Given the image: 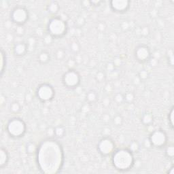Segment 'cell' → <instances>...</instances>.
<instances>
[{
	"mask_svg": "<svg viewBox=\"0 0 174 174\" xmlns=\"http://www.w3.org/2000/svg\"><path fill=\"white\" fill-rule=\"evenodd\" d=\"M21 110V106L19 102L14 101L10 105V111L13 114H18Z\"/></svg>",
	"mask_w": 174,
	"mask_h": 174,
	"instance_id": "44dd1931",
	"label": "cell"
},
{
	"mask_svg": "<svg viewBox=\"0 0 174 174\" xmlns=\"http://www.w3.org/2000/svg\"><path fill=\"white\" fill-rule=\"evenodd\" d=\"M86 23H87V20L86 19H85L84 17H83L82 16H79L76 19L75 26L76 28L80 29L85 25Z\"/></svg>",
	"mask_w": 174,
	"mask_h": 174,
	"instance_id": "d4e9b609",
	"label": "cell"
},
{
	"mask_svg": "<svg viewBox=\"0 0 174 174\" xmlns=\"http://www.w3.org/2000/svg\"><path fill=\"white\" fill-rule=\"evenodd\" d=\"M53 39L54 38L50 35L48 34V33L44 35V42L46 44H51L53 41Z\"/></svg>",
	"mask_w": 174,
	"mask_h": 174,
	"instance_id": "d590c367",
	"label": "cell"
},
{
	"mask_svg": "<svg viewBox=\"0 0 174 174\" xmlns=\"http://www.w3.org/2000/svg\"><path fill=\"white\" fill-rule=\"evenodd\" d=\"M134 57L137 61L141 63L148 62L152 58L150 48L146 45H139L134 50Z\"/></svg>",
	"mask_w": 174,
	"mask_h": 174,
	"instance_id": "30bf717a",
	"label": "cell"
},
{
	"mask_svg": "<svg viewBox=\"0 0 174 174\" xmlns=\"http://www.w3.org/2000/svg\"><path fill=\"white\" fill-rule=\"evenodd\" d=\"M76 64V61L74 59H69L68 61V65L69 67V69H74V66Z\"/></svg>",
	"mask_w": 174,
	"mask_h": 174,
	"instance_id": "60d3db41",
	"label": "cell"
},
{
	"mask_svg": "<svg viewBox=\"0 0 174 174\" xmlns=\"http://www.w3.org/2000/svg\"><path fill=\"white\" fill-rule=\"evenodd\" d=\"M47 33L54 39L61 38L68 32V22L59 16L52 18L47 24Z\"/></svg>",
	"mask_w": 174,
	"mask_h": 174,
	"instance_id": "3957f363",
	"label": "cell"
},
{
	"mask_svg": "<svg viewBox=\"0 0 174 174\" xmlns=\"http://www.w3.org/2000/svg\"><path fill=\"white\" fill-rule=\"evenodd\" d=\"M167 60V63L169 64V65L173 67V51L172 49L167 50L166 53Z\"/></svg>",
	"mask_w": 174,
	"mask_h": 174,
	"instance_id": "f1b7e54d",
	"label": "cell"
},
{
	"mask_svg": "<svg viewBox=\"0 0 174 174\" xmlns=\"http://www.w3.org/2000/svg\"><path fill=\"white\" fill-rule=\"evenodd\" d=\"M167 173L168 174H174V167L173 165H172V167H171L169 169H168V171L167 172Z\"/></svg>",
	"mask_w": 174,
	"mask_h": 174,
	"instance_id": "ee69618b",
	"label": "cell"
},
{
	"mask_svg": "<svg viewBox=\"0 0 174 174\" xmlns=\"http://www.w3.org/2000/svg\"><path fill=\"white\" fill-rule=\"evenodd\" d=\"M103 3V2L102 1H94V0H93V1H91V6H94V7H97V6H100L101 4Z\"/></svg>",
	"mask_w": 174,
	"mask_h": 174,
	"instance_id": "ab89813d",
	"label": "cell"
},
{
	"mask_svg": "<svg viewBox=\"0 0 174 174\" xmlns=\"http://www.w3.org/2000/svg\"><path fill=\"white\" fill-rule=\"evenodd\" d=\"M9 160H10V155L6 149L2 147L0 149V168L3 169L7 165Z\"/></svg>",
	"mask_w": 174,
	"mask_h": 174,
	"instance_id": "4fadbf2b",
	"label": "cell"
},
{
	"mask_svg": "<svg viewBox=\"0 0 174 174\" xmlns=\"http://www.w3.org/2000/svg\"><path fill=\"white\" fill-rule=\"evenodd\" d=\"M142 145H143V147L147 149V150H150V149H152V143L150 141L149 139V137H147L144 138V139L143 140V143H142Z\"/></svg>",
	"mask_w": 174,
	"mask_h": 174,
	"instance_id": "d6a6232c",
	"label": "cell"
},
{
	"mask_svg": "<svg viewBox=\"0 0 174 174\" xmlns=\"http://www.w3.org/2000/svg\"><path fill=\"white\" fill-rule=\"evenodd\" d=\"M55 96V90L51 84L43 83L39 85L36 89V97L42 102H49Z\"/></svg>",
	"mask_w": 174,
	"mask_h": 174,
	"instance_id": "ba28073f",
	"label": "cell"
},
{
	"mask_svg": "<svg viewBox=\"0 0 174 174\" xmlns=\"http://www.w3.org/2000/svg\"><path fill=\"white\" fill-rule=\"evenodd\" d=\"M97 151L102 157L111 156L117 148L114 140L109 136H105L101 139L97 146Z\"/></svg>",
	"mask_w": 174,
	"mask_h": 174,
	"instance_id": "52a82bcc",
	"label": "cell"
},
{
	"mask_svg": "<svg viewBox=\"0 0 174 174\" xmlns=\"http://www.w3.org/2000/svg\"><path fill=\"white\" fill-rule=\"evenodd\" d=\"M66 134V129L62 125L54 127V137L56 139H62Z\"/></svg>",
	"mask_w": 174,
	"mask_h": 174,
	"instance_id": "ac0fdd59",
	"label": "cell"
},
{
	"mask_svg": "<svg viewBox=\"0 0 174 174\" xmlns=\"http://www.w3.org/2000/svg\"><path fill=\"white\" fill-rule=\"evenodd\" d=\"M69 48L73 53L77 54L80 51V44L76 40H73L70 42Z\"/></svg>",
	"mask_w": 174,
	"mask_h": 174,
	"instance_id": "603a6c76",
	"label": "cell"
},
{
	"mask_svg": "<svg viewBox=\"0 0 174 174\" xmlns=\"http://www.w3.org/2000/svg\"><path fill=\"white\" fill-rule=\"evenodd\" d=\"M114 101L117 104H122V103L124 102V94H122L120 93H117L114 97Z\"/></svg>",
	"mask_w": 174,
	"mask_h": 174,
	"instance_id": "4dcf8cb0",
	"label": "cell"
},
{
	"mask_svg": "<svg viewBox=\"0 0 174 174\" xmlns=\"http://www.w3.org/2000/svg\"><path fill=\"white\" fill-rule=\"evenodd\" d=\"M7 65V54L6 51L2 48L0 53V74L2 77Z\"/></svg>",
	"mask_w": 174,
	"mask_h": 174,
	"instance_id": "5bb4252c",
	"label": "cell"
},
{
	"mask_svg": "<svg viewBox=\"0 0 174 174\" xmlns=\"http://www.w3.org/2000/svg\"><path fill=\"white\" fill-rule=\"evenodd\" d=\"M142 123L146 127H149L153 124L154 122V117L151 113L150 112H145L142 116L141 118Z\"/></svg>",
	"mask_w": 174,
	"mask_h": 174,
	"instance_id": "e0dca14e",
	"label": "cell"
},
{
	"mask_svg": "<svg viewBox=\"0 0 174 174\" xmlns=\"http://www.w3.org/2000/svg\"><path fill=\"white\" fill-rule=\"evenodd\" d=\"M25 29L23 26H18L16 29V33L19 36H22L25 34Z\"/></svg>",
	"mask_w": 174,
	"mask_h": 174,
	"instance_id": "8d00e7d4",
	"label": "cell"
},
{
	"mask_svg": "<svg viewBox=\"0 0 174 174\" xmlns=\"http://www.w3.org/2000/svg\"><path fill=\"white\" fill-rule=\"evenodd\" d=\"M98 94L95 91L91 90L86 94V100L88 103H94L98 100Z\"/></svg>",
	"mask_w": 174,
	"mask_h": 174,
	"instance_id": "d6986e66",
	"label": "cell"
},
{
	"mask_svg": "<svg viewBox=\"0 0 174 174\" xmlns=\"http://www.w3.org/2000/svg\"><path fill=\"white\" fill-rule=\"evenodd\" d=\"M35 159L38 169L42 173H60L65 163L63 146L54 137L42 140L38 146Z\"/></svg>",
	"mask_w": 174,
	"mask_h": 174,
	"instance_id": "6da1fadb",
	"label": "cell"
},
{
	"mask_svg": "<svg viewBox=\"0 0 174 174\" xmlns=\"http://www.w3.org/2000/svg\"><path fill=\"white\" fill-rule=\"evenodd\" d=\"M124 102L127 103H132L135 99V94L133 92H131V91H128L124 94Z\"/></svg>",
	"mask_w": 174,
	"mask_h": 174,
	"instance_id": "cb8c5ba5",
	"label": "cell"
},
{
	"mask_svg": "<svg viewBox=\"0 0 174 174\" xmlns=\"http://www.w3.org/2000/svg\"><path fill=\"white\" fill-rule=\"evenodd\" d=\"M27 46H28V50H29L30 48H34L35 45H36V40L34 38L31 37L29 38L28 41L27 42Z\"/></svg>",
	"mask_w": 174,
	"mask_h": 174,
	"instance_id": "836d02e7",
	"label": "cell"
},
{
	"mask_svg": "<svg viewBox=\"0 0 174 174\" xmlns=\"http://www.w3.org/2000/svg\"><path fill=\"white\" fill-rule=\"evenodd\" d=\"M106 75L104 74V72H99L97 73V74L95 76V79L97 82H102L105 80Z\"/></svg>",
	"mask_w": 174,
	"mask_h": 174,
	"instance_id": "e575fe53",
	"label": "cell"
},
{
	"mask_svg": "<svg viewBox=\"0 0 174 174\" xmlns=\"http://www.w3.org/2000/svg\"><path fill=\"white\" fill-rule=\"evenodd\" d=\"M38 146H36L33 142H29L26 146V151L28 154H35L36 151H37Z\"/></svg>",
	"mask_w": 174,
	"mask_h": 174,
	"instance_id": "484cf974",
	"label": "cell"
},
{
	"mask_svg": "<svg viewBox=\"0 0 174 174\" xmlns=\"http://www.w3.org/2000/svg\"><path fill=\"white\" fill-rule=\"evenodd\" d=\"M46 135L48 137H54V128L48 127L46 129Z\"/></svg>",
	"mask_w": 174,
	"mask_h": 174,
	"instance_id": "74e56055",
	"label": "cell"
},
{
	"mask_svg": "<svg viewBox=\"0 0 174 174\" xmlns=\"http://www.w3.org/2000/svg\"><path fill=\"white\" fill-rule=\"evenodd\" d=\"M51 56L50 53L46 50H42L38 56V61L42 65H46L50 61Z\"/></svg>",
	"mask_w": 174,
	"mask_h": 174,
	"instance_id": "9a60e30c",
	"label": "cell"
},
{
	"mask_svg": "<svg viewBox=\"0 0 174 174\" xmlns=\"http://www.w3.org/2000/svg\"><path fill=\"white\" fill-rule=\"evenodd\" d=\"M128 149H129L133 154H137L138 153L140 149H141V145H140L139 142H137V140H133V141L130 142Z\"/></svg>",
	"mask_w": 174,
	"mask_h": 174,
	"instance_id": "ffe728a7",
	"label": "cell"
},
{
	"mask_svg": "<svg viewBox=\"0 0 174 174\" xmlns=\"http://www.w3.org/2000/svg\"><path fill=\"white\" fill-rule=\"evenodd\" d=\"M28 46L26 42H19L14 44L13 53L15 56L21 57L25 56L28 53Z\"/></svg>",
	"mask_w": 174,
	"mask_h": 174,
	"instance_id": "7c38bea8",
	"label": "cell"
},
{
	"mask_svg": "<svg viewBox=\"0 0 174 174\" xmlns=\"http://www.w3.org/2000/svg\"><path fill=\"white\" fill-rule=\"evenodd\" d=\"M142 34L143 35H148L149 34V29L148 28V27H144L142 29Z\"/></svg>",
	"mask_w": 174,
	"mask_h": 174,
	"instance_id": "7bdbcfd3",
	"label": "cell"
},
{
	"mask_svg": "<svg viewBox=\"0 0 174 174\" xmlns=\"http://www.w3.org/2000/svg\"><path fill=\"white\" fill-rule=\"evenodd\" d=\"M46 10L48 13L52 15H56L59 13L60 10V5L59 2L57 1H52L50 2L46 7Z\"/></svg>",
	"mask_w": 174,
	"mask_h": 174,
	"instance_id": "2e32d148",
	"label": "cell"
},
{
	"mask_svg": "<svg viewBox=\"0 0 174 174\" xmlns=\"http://www.w3.org/2000/svg\"><path fill=\"white\" fill-rule=\"evenodd\" d=\"M106 29V25L104 23H99L97 25V30L101 32L105 31V30Z\"/></svg>",
	"mask_w": 174,
	"mask_h": 174,
	"instance_id": "f35d334b",
	"label": "cell"
},
{
	"mask_svg": "<svg viewBox=\"0 0 174 174\" xmlns=\"http://www.w3.org/2000/svg\"><path fill=\"white\" fill-rule=\"evenodd\" d=\"M81 4L82 6L84 8H88L91 6V1H83L81 2Z\"/></svg>",
	"mask_w": 174,
	"mask_h": 174,
	"instance_id": "b9f144b4",
	"label": "cell"
},
{
	"mask_svg": "<svg viewBox=\"0 0 174 174\" xmlns=\"http://www.w3.org/2000/svg\"><path fill=\"white\" fill-rule=\"evenodd\" d=\"M138 76V78H139V80L141 81H145L148 78L149 74L146 70L143 69L139 72L138 76Z\"/></svg>",
	"mask_w": 174,
	"mask_h": 174,
	"instance_id": "1f68e13d",
	"label": "cell"
},
{
	"mask_svg": "<svg viewBox=\"0 0 174 174\" xmlns=\"http://www.w3.org/2000/svg\"><path fill=\"white\" fill-rule=\"evenodd\" d=\"M131 2L129 0H112L109 2V6L112 10L117 13H124L129 10Z\"/></svg>",
	"mask_w": 174,
	"mask_h": 174,
	"instance_id": "8fae6325",
	"label": "cell"
},
{
	"mask_svg": "<svg viewBox=\"0 0 174 174\" xmlns=\"http://www.w3.org/2000/svg\"><path fill=\"white\" fill-rule=\"evenodd\" d=\"M148 137L153 148H163L167 144V134L163 129H157L152 131Z\"/></svg>",
	"mask_w": 174,
	"mask_h": 174,
	"instance_id": "9c48e42d",
	"label": "cell"
},
{
	"mask_svg": "<svg viewBox=\"0 0 174 174\" xmlns=\"http://www.w3.org/2000/svg\"><path fill=\"white\" fill-rule=\"evenodd\" d=\"M6 129L9 136L13 138H20L26 133L27 124L22 118L14 117L8 121Z\"/></svg>",
	"mask_w": 174,
	"mask_h": 174,
	"instance_id": "277c9868",
	"label": "cell"
},
{
	"mask_svg": "<svg viewBox=\"0 0 174 174\" xmlns=\"http://www.w3.org/2000/svg\"><path fill=\"white\" fill-rule=\"evenodd\" d=\"M165 157L169 159H173L174 157V146L173 144L167 146L165 150Z\"/></svg>",
	"mask_w": 174,
	"mask_h": 174,
	"instance_id": "7402d4cb",
	"label": "cell"
},
{
	"mask_svg": "<svg viewBox=\"0 0 174 174\" xmlns=\"http://www.w3.org/2000/svg\"><path fill=\"white\" fill-rule=\"evenodd\" d=\"M111 156L112 166L118 172H128L135 165L134 155L128 148L116 149Z\"/></svg>",
	"mask_w": 174,
	"mask_h": 174,
	"instance_id": "7a4b0ae2",
	"label": "cell"
},
{
	"mask_svg": "<svg viewBox=\"0 0 174 174\" xmlns=\"http://www.w3.org/2000/svg\"><path fill=\"white\" fill-rule=\"evenodd\" d=\"M173 114H174V107L173 106L172 108H171L170 111L168 114V123H169V125L170 127L172 128V129H173Z\"/></svg>",
	"mask_w": 174,
	"mask_h": 174,
	"instance_id": "f546056e",
	"label": "cell"
},
{
	"mask_svg": "<svg viewBox=\"0 0 174 174\" xmlns=\"http://www.w3.org/2000/svg\"><path fill=\"white\" fill-rule=\"evenodd\" d=\"M63 86L69 89H75L81 83L80 73L75 69H69L62 76Z\"/></svg>",
	"mask_w": 174,
	"mask_h": 174,
	"instance_id": "5b68a950",
	"label": "cell"
},
{
	"mask_svg": "<svg viewBox=\"0 0 174 174\" xmlns=\"http://www.w3.org/2000/svg\"><path fill=\"white\" fill-rule=\"evenodd\" d=\"M65 51L64 50L63 48H59V49L56 50L55 53H54V56H55L57 60L61 61L65 57Z\"/></svg>",
	"mask_w": 174,
	"mask_h": 174,
	"instance_id": "4316f807",
	"label": "cell"
},
{
	"mask_svg": "<svg viewBox=\"0 0 174 174\" xmlns=\"http://www.w3.org/2000/svg\"><path fill=\"white\" fill-rule=\"evenodd\" d=\"M29 19V13L27 9L23 6H15L10 13L12 22L18 26H23Z\"/></svg>",
	"mask_w": 174,
	"mask_h": 174,
	"instance_id": "8992f818",
	"label": "cell"
},
{
	"mask_svg": "<svg viewBox=\"0 0 174 174\" xmlns=\"http://www.w3.org/2000/svg\"><path fill=\"white\" fill-rule=\"evenodd\" d=\"M112 122L113 124H114L116 127H120L121 125L123 124L124 119L121 115L118 114L116 115L114 118L112 119Z\"/></svg>",
	"mask_w": 174,
	"mask_h": 174,
	"instance_id": "83f0119b",
	"label": "cell"
}]
</instances>
